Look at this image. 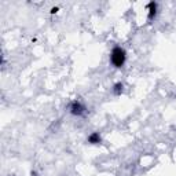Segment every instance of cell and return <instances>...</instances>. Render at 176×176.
I'll return each mask as SVG.
<instances>
[{"mask_svg":"<svg viewBox=\"0 0 176 176\" xmlns=\"http://www.w3.org/2000/svg\"><path fill=\"white\" fill-rule=\"evenodd\" d=\"M70 110H72V113L73 114H77V116H80L81 113L84 112L85 109H84V106L80 103V102H73L72 103V106H70Z\"/></svg>","mask_w":176,"mask_h":176,"instance_id":"obj_2","label":"cell"},{"mask_svg":"<svg viewBox=\"0 0 176 176\" xmlns=\"http://www.w3.org/2000/svg\"><path fill=\"white\" fill-rule=\"evenodd\" d=\"M88 142H89V143H99L100 142L99 133H92V135L88 138Z\"/></svg>","mask_w":176,"mask_h":176,"instance_id":"obj_3","label":"cell"},{"mask_svg":"<svg viewBox=\"0 0 176 176\" xmlns=\"http://www.w3.org/2000/svg\"><path fill=\"white\" fill-rule=\"evenodd\" d=\"M121 91H123V84H120V83H118V84L114 85V94H120Z\"/></svg>","mask_w":176,"mask_h":176,"instance_id":"obj_5","label":"cell"},{"mask_svg":"<svg viewBox=\"0 0 176 176\" xmlns=\"http://www.w3.org/2000/svg\"><path fill=\"white\" fill-rule=\"evenodd\" d=\"M156 3H150L149 4V10H150V12H149V17H150V18H151L153 15H154V14H156Z\"/></svg>","mask_w":176,"mask_h":176,"instance_id":"obj_4","label":"cell"},{"mask_svg":"<svg viewBox=\"0 0 176 176\" xmlns=\"http://www.w3.org/2000/svg\"><path fill=\"white\" fill-rule=\"evenodd\" d=\"M125 51L123 50L121 47H114L112 51V55H110V61H112V63L116 66V68H121L125 62Z\"/></svg>","mask_w":176,"mask_h":176,"instance_id":"obj_1","label":"cell"}]
</instances>
